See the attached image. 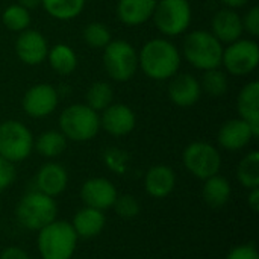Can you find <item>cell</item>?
Instances as JSON below:
<instances>
[{"instance_id":"obj_1","label":"cell","mask_w":259,"mask_h":259,"mask_svg":"<svg viewBox=\"0 0 259 259\" xmlns=\"http://www.w3.org/2000/svg\"><path fill=\"white\" fill-rule=\"evenodd\" d=\"M182 55L167 38L149 39L138 53V68L153 80H168L181 68Z\"/></svg>"},{"instance_id":"obj_2","label":"cell","mask_w":259,"mask_h":259,"mask_svg":"<svg viewBox=\"0 0 259 259\" xmlns=\"http://www.w3.org/2000/svg\"><path fill=\"white\" fill-rule=\"evenodd\" d=\"M79 237L71 223L53 220L38 231L36 249L41 259H71L76 253Z\"/></svg>"},{"instance_id":"obj_3","label":"cell","mask_w":259,"mask_h":259,"mask_svg":"<svg viewBox=\"0 0 259 259\" xmlns=\"http://www.w3.org/2000/svg\"><path fill=\"white\" fill-rule=\"evenodd\" d=\"M223 44L211 33V30H193L184 39L182 56L197 70L208 71L222 67Z\"/></svg>"},{"instance_id":"obj_4","label":"cell","mask_w":259,"mask_h":259,"mask_svg":"<svg viewBox=\"0 0 259 259\" xmlns=\"http://www.w3.org/2000/svg\"><path fill=\"white\" fill-rule=\"evenodd\" d=\"M58 124L67 140L87 143L100 132V114L85 103H73L61 112Z\"/></svg>"},{"instance_id":"obj_5","label":"cell","mask_w":259,"mask_h":259,"mask_svg":"<svg viewBox=\"0 0 259 259\" xmlns=\"http://www.w3.org/2000/svg\"><path fill=\"white\" fill-rule=\"evenodd\" d=\"M15 217L24 229L38 232L39 229L56 220L58 205L55 202V197L32 190L20 199L15 208Z\"/></svg>"},{"instance_id":"obj_6","label":"cell","mask_w":259,"mask_h":259,"mask_svg":"<svg viewBox=\"0 0 259 259\" xmlns=\"http://www.w3.org/2000/svg\"><path fill=\"white\" fill-rule=\"evenodd\" d=\"M152 20L164 36H179L190 27L193 9L188 0H158Z\"/></svg>"},{"instance_id":"obj_7","label":"cell","mask_w":259,"mask_h":259,"mask_svg":"<svg viewBox=\"0 0 259 259\" xmlns=\"http://www.w3.org/2000/svg\"><path fill=\"white\" fill-rule=\"evenodd\" d=\"M32 131L21 121L6 120L0 123V156L12 164L23 162L33 152Z\"/></svg>"},{"instance_id":"obj_8","label":"cell","mask_w":259,"mask_h":259,"mask_svg":"<svg viewBox=\"0 0 259 259\" xmlns=\"http://www.w3.org/2000/svg\"><path fill=\"white\" fill-rule=\"evenodd\" d=\"M103 67L115 82H127L138 70V52L124 39H114L103 49Z\"/></svg>"},{"instance_id":"obj_9","label":"cell","mask_w":259,"mask_h":259,"mask_svg":"<svg viewBox=\"0 0 259 259\" xmlns=\"http://www.w3.org/2000/svg\"><path fill=\"white\" fill-rule=\"evenodd\" d=\"M184 167L200 181L220 173L222 155L215 146L208 141H193L182 152Z\"/></svg>"},{"instance_id":"obj_10","label":"cell","mask_w":259,"mask_h":259,"mask_svg":"<svg viewBox=\"0 0 259 259\" xmlns=\"http://www.w3.org/2000/svg\"><path fill=\"white\" fill-rule=\"evenodd\" d=\"M259 64V46L255 39L240 38L223 49L222 65L225 71L243 77L256 70Z\"/></svg>"},{"instance_id":"obj_11","label":"cell","mask_w":259,"mask_h":259,"mask_svg":"<svg viewBox=\"0 0 259 259\" xmlns=\"http://www.w3.org/2000/svg\"><path fill=\"white\" fill-rule=\"evenodd\" d=\"M59 103V91L50 83H36L30 87L21 100L26 115L32 118H46L55 112Z\"/></svg>"},{"instance_id":"obj_12","label":"cell","mask_w":259,"mask_h":259,"mask_svg":"<svg viewBox=\"0 0 259 259\" xmlns=\"http://www.w3.org/2000/svg\"><path fill=\"white\" fill-rule=\"evenodd\" d=\"M117 197V187L106 178H90L80 187V199L83 205L99 211L111 209Z\"/></svg>"},{"instance_id":"obj_13","label":"cell","mask_w":259,"mask_h":259,"mask_svg":"<svg viewBox=\"0 0 259 259\" xmlns=\"http://www.w3.org/2000/svg\"><path fill=\"white\" fill-rule=\"evenodd\" d=\"M137 126V117L131 106L124 103H111L102 111L100 129L108 135L121 138L129 135Z\"/></svg>"},{"instance_id":"obj_14","label":"cell","mask_w":259,"mask_h":259,"mask_svg":"<svg viewBox=\"0 0 259 259\" xmlns=\"http://www.w3.org/2000/svg\"><path fill=\"white\" fill-rule=\"evenodd\" d=\"M49 52V42L46 36L35 29H26L18 33L15 41L17 58L26 65H39L46 61Z\"/></svg>"},{"instance_id":"obj_15","label":"cell","mask_w":259,"mask_h":259,"mask_svg":"<svg viewBox=\"0 0 259 259\" xmlns=\"http://www.w3.org/2000/svg\"><path fill=\"white\" fill-rule=\"evenodd\" d=\"M168 97L179 108H190L202 97L200 80L190 73H176L168 83Z\"/></svg>"},{"instance_id":"obj_16","label":"cell","mask_w":259,"mask_h":259,"mask_svg":"<svg viewBox=\"0 0 259 259\" xmlns=\"http://www.w3.org/2000/svg\"><path fill=\"white\" fill-rule=\"evenodd\" d=\"M255 137L252 126L243 118H231L223 123L217 134V143L228 152L243 150Z\"/></svg>"},{"instance_id":"obj_17","label":"cell","mask_w":259,"mask_h":259,"mask_svg":"<svg viewBox=\"0 0 259 259\" xmlns=\"http://www.w3.org/2000/svg\"><path fill=\"white\" fill-rule=\"evenodd\" d=\"M211 33L222 44H231L243 38L244 33L243 21L237 9H231V8L219 9L211 20Z\"/></svg>"},{"instance_id":"obj_18","label":"cell","mask_w":259,"mask_h":259,"mask_svg":"<svg viewBox=\"0 0 259 259\" xmlns=\"http://www.w3.org/2000/svg\"><path fill=\"white\" fill-rule=\"evenodd\" d=\"M67 185L68 173L65 167L58 162H46L35 175V190L46 196L56 197L65 191Z\"/></svg>"},{"instance_id":"obj_19","label":"cell","mask_w":259,"mask_h":259,"mask_svg":"<svg viewBox=\"0 0 259 259\" xmlns=\"http://www.w3.org/2000/svg\"><path fill=\"white\" fill-rule=\"evenodd\" d=\"M144 191L153 199L168 197L176 187V173L165 164L150 167L144 175Z\"/></svg>"},{"instance_id":"obj_20","label":"cell","mask_w":259,"mask_h":259,"mask_svg":"<svg viewBox=\"0 0 259 259\" xmlns=\"http://www.w3.org/2000/svg\"><path fill=\"white\" fill-rule=\"evenodd\" d=\"M237 109L240 118L247 121L252 126L255 137H259V82H247L238 93Z\"/></svg>"},{"instance_id":"obj_21","label":"cell","mask_w":259,"mask_h":259,"mask_svg":"<svg viewBox=\"0 0 259 259\" xmlns=\"http://www.w3.org/2000/svg\"><path fill=\"white\" fill-rule=\"evenodd\" d=\"M71 226L76 232V235L82 240H91L99 237L105 226H106V215L105 211H99L90 206H83L79 209L73 220Z\"/></svg>"},{"instance_id":"obj_22","label":"cell","mask_w":259,"mask_h":259,"mask_svg":"<svg viewBox=\"0 0 259 259\" xmlns=\"http://www.w3.org/2000/svg\"><path fill=\"white\" fill-rule=\"evenodd\" d=\"M156 2L158 0H118L117 17L129 27L141 26L152 18Z\"/></svg>"},{"instance_id":"obj_23","label":"cell","mask_w":259,"mask_h":259,"mask_svg":"<svg viewBox=\"0 0 259 259\" xmlns=\"http://www.w3.org/2000/svg\"><path fill=\"white\" fill-rule=\"evenodd\" d=\"M231 196H232L231 182L222 175H215L203 181L202 197L208 206L222 208L231 200Z\"/></svg>"},{"instance_id":"obj_24","label":"cell","mask_w":259,"mask_h":259,"mask_svg":"<svg viewBox=\"0 0 259 259\" xmlns=\"http://www.w3.org/2000/svg\"><path fill=\"white\" fill-rule=\"evenodd\" d=\"M46 59L49 61L50 68L61 76H70L77 68L76 52L64 42H58L53 47H49Z\"/></svg>"},{"instance_id":"obj_25","label":"cell","mask_w":259,"mask_h":259,"mask_svg":"<svg viewBox=\"0 0 259 259\" xmlns=\"http://www.w3.org/2000/svg\"><path fill=\"white\" fill-rule=\"evenodd\" d=\"M87 0H41L44 11L55 20L68 21L79 17Z\"/></svg>"},{"instance_id":"obj_26","label":"cell","mask_w":259,"mask_h":259,"mask_svg":"<svg viewBox=\"0 0 259 259\" xmlns=\"http://www.w3.org/2000/svg\"><path fill=\"white\" fill-rule=\"evenodd\" d=\"M67 149V138L59 131H46L33 140V150L44 158H56Z\"/></svg>"},{"instance_id":"obj_27","label":"cell","mask_w":259,"mask_h":259,"mask_svg":"<svg viewBox=\"0 0 259 259\" xmlns=\"http://www.w3.org/2000/svg\"><path fill=\"white\" fill-rule=\"evenodd\" d=\"M237 179L246 190L259 188V152H249L237 167Z\"/></svg>"},{"instance_id":"obj_28","label":"cell","mask_w":259,"mask_h":259,"mask_svg":"<svg viewBox=\"0 0 259 259\" xmlns=\"http://www.w3.org/2000/svg\"><path fill=\"white\" fill-rule=\"evenodd\" d=\"M114 100V90L108 82L97 80L90 85L85 94V105H88L91 109L102 112L105 108H108Z\"/></svg>"},{"instance_id":"obj_29","label":"cell","mask_w":259,"mask_h":259,"mask_svg":"<svg viewBox=\"0 0 259 259\" xmlns=\"http://www.w3.org/2000/svg\"><path fill=\"white\" fill-rule=\"evenodd\" d=\"M2 21L6 29L20 33V32L29 29V26H30V21H32L30 11L23 8L18 3L9 5L8 8H5V11L2 14Z\"/></svg>"},{"instance_id":"obj_30","label":"cell","mask_w":259,"mask_h":259,"mask_svg":"<svg viewBox=\"0 0 259 259\" xmlns=\"http://www.w3.org/2000/svg\"><path fill=\"white\" fill-rule=\"evenodd\" d=\"M200 87H202V91H205L211 97L225 96L229 88V80H228L226 71H223L220 68H212V70L203 71Z\"/></svg>"},{"instance_id":"obj_31","label":"cell","mask_w":259,"mask_h":259,"mask_svg":"<svg viewBox=\"0 0 259 259\" xmlns=\"http://www.w3.org/2000/svg\"><path fill=\"white\" fill-rule=\"evenodd\" d=\"M82 38H83L85 44L93 49H105L112 41L111 30L108 29L106 24H103L100 21H93V23L87 24L82 32Z\"/></svg>"},{"instance_id":"obj_32","label":"cell","mask_w":259,"mask_h":259,"mask_svg":"<svg viewBox=\"0 0 259 259\" xmlns=\"http://www.w3.org/2000/svg\"><path fill=\"white\" fill-rule=\"evenodd\" d=\"M112 208H114L115 214L124 220H132V219L138 217V214L141 211L140 202L132 194H121V196L118 194Z\"/></svg>"},{"instance_id":"obj_33","label":"cell","mask_w":259,"mask_h":259,"mask_svg":"<svg viewBox=\"0 0 259 259\" xmlns=\"http://www.w3.org/2000/svg\"><path fill=\"white\" fill-rule=\"evenodd\" d=\"M103 161L106 164V167L117 173V175H123L127 170L129 165V156L124 150L117 149V147H109L105 150L103 153Z\"/></svg>"},{"instance_id":"obj_34","label":"cell","mask_w":259,"mask_h":259,"mask_svg":"<svg viewBox=\"0 0 259 259\" xmlns=\"http://www.w3.org/2000/svg\"><path fill=\"white\" fill-rule=\"evenodd\" d=\"M15 178H17L15 164L0 156V193L6 191L14 184Z\"/></svg>"},{"instance_id":"obj_35","label":"cell","mask_w":259,"mask_h":259,"mask_svg":"<svg viewBox=\"0 0 259 259\" xmlns=\"http://www.w3.org/2000/svg\"><path fill=\"white\" fill-rule=\"evenodd\" d=\"M243 29L244 32H247L250 36L256 38L259 35V8L258 6H252L243 17Z\"/></svg>"},{"instance_id":"obj_36","label":"cell","mask_w":259,"mask_h":259,"mask_svg":"<svg viewBox=\"0 0 259 259\" xmlns=\"http://www.w3.org/2000/svg\"><path fill=\"white\" fill-rule=\"evenodd\" d=\"M226 259H259L258 249L252 243L238 244L228 252Z\"/></svg>"},{"instance_id":"obj_37","label":"cell","mask_w":259,"mask_h":259,"mask_svg":"<svg viewBox=\"0 0 259 259\" xmlns=\"http://www.w3.org/2000/svg\"><path fill=\"white\" fill-rule=\"evenodd\" d=\"M0 259H32V258H30V255H29L24 249H21V247H18V246H9V247L3 249V250L0 252Z\"/></svg>"},{"instance_id":"obj_38","label":"cell","mask_w":259,"mask_h":259,"mask_svg":"<svg viewBox=\"0 0 259 259\" xmlns=\"http://www.w3.org/2000/svg\"><path fill=\"white\" fill-rule=\"evenodd\" d=\"M247 206L250 208L252 212H258L259 211V188L249 190V194H247Z\"/></svg>"},{"instance_id":"obj_39","label":"cell","mask_w":259,"mask_h":259,"mask_svg":"<svg viewBox=\"0 0 259 259\" xmlns=\"http://www.w3.org/2000/svg\"><path fill=\"white\" fill-rule=\"evenodd\" d=\"M226 8H231V9H238V8H243L246 6L250 0H220Z\"/></svg>"},{"instance_id":"obj_40","label":"cell","mask_w":259,"mask_h":259,"mask_svg":"<svg viewBox=\"0 0 259 259\" xmlns=\"http://www.w3.org/2000/svg\"><path fill=\"white\" fill-rule=\"evenodd\" d=\"M18 5H21L23 8L32 11L35 8H38L41 5V0H18Z\"/></svg>"}]
</instances>
